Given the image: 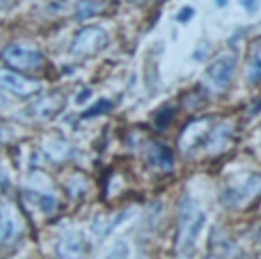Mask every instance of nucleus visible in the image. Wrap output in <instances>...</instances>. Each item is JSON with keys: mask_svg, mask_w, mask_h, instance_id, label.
I'll return each mask as SVG.
<instances>
[{"mask_svg": "<svg viewBox=\"0 0 261 259\" xmlns=\"http://www.w3.org/2000/svg\"><path fill=\"white\" fill-rule=\"evenodd\" d=\"M204 224H206V213L201 210L194 197L185 194L179 200L178 233H176V250L181 256H190L194 252Z\"/></svg>", "mask_w": 261, "mask_h": 259, "instance_id": "nucleus-1", "label": "nucleus"}, {"mask_svg": "<svg viewBox=\"0 0 261 259\" xmlns=\"http://www.w3.org/2000/svg\"><path fill=\"white\" fill-rule=\"evenodd\" d=\"M238 66V52L237 50H229V52L222 53L217 57L212 64L206 68V82L213 91H226L229 83L233 82L234 73H237Z\"/></svg>", "mask_w": 261, "mask_h": 259, "instance_id": "nucleus-2", "label": "nucleus"}, {"mask_svg": "<svg viewBox=\"0 0 261 259\" xmlns=\"http://www.w3.org/2000/svg\"><path fill=\"white\" fill-rule=\"evenodd\" d=\"M2 61L14 71H38L45 64V55L34 48L20 45H9L2 50Z\"/></svg>", "mask_w": 261, "mask_h": 259, "instance_id": "nucleus-3", "label": "nucleus"}, {"mask_svg": "<svg viewBox=\"0 0 261 259\" xmlns=\"http://www.w3.org/2000/svg\"><path fill=\"white\" fill-rule=\"evenodd\" d=\"M109 34L101 27H86L75 36L71 43V53L76 57H91L101 52L109 45Z\"/></svg>", "mask_w": 261, "mask_h": 259, "instance_id": "nucleus-4", "label": "nucleus"}, {"mask_svg": "<svg viewBox=\"0 0 261 259\" xmlns=\"http://www.w3.org/2000/svg\"><path fill=\"white\" fill-rule=\"evenodd\" d=\"M41 87V82L27 78V76L16 73L14 69H0V89L2 91L13 93L20 98H29L39 93Z\"/></svg>", "mask_w": 261, "mask_h": 259, "instance_id": "nucleus-5", "label": "nucleus"}, {"mask_svg": "<svg viewBox=\"0 0 261 259\" xmlns=\"http://www.w3.org/2000/svg\"><path fill=\"white\" fill-rule=\"evenodd\" d=\"M258 194H261V174H252L242 185H238L234 188H227L224 192L222 199L227 208H237L245 200L254 199Z\"/></svg>", "mask_w": 261, "mask_h": 259, "instance_id": "nucleus-6", "label": "nucleus"}, {"mask_svg": "<svg viewBox=\"0 0 261 259\" xmlns=\"http://www.w3.org/2000/svg\"><path fill=\"white\" fill-rule=\"evenodd\" d=\"M210 126H212V121H210L208 118L196 119V121H192L190 125H187V128L183 130L181 137L178 138L179 149L185 151V153H189L190 149L197 148V146L206 138Z\"/></svg>", "mask_w": 261, "mask_h": 259, "instance_id": "nucleus-7", "label": "nucleus"}, {"mask_svg": "<svg viewBox=\"0 0 261 259\" xmlns=\"http://www.w3.org/2000/svg\"><path fill=\"white\" fill-rule=\"evenodd\" d=\"M66 105V98L61 93H52L48 96L41 98L39 101H36L31 107V112L36 119L39 121H50L57 114H61V110Z\"/></svg>", "mask_w": 261, "mask_h": 259, "instance_id": "nucleus-8", "label": "nucleus"}, {"mask_svg": "<svg viewBox=\"0 0 261 259\" xmlns=\"http://www.w3.org/2000/svg\"><path fill=\"white\" fill-rule=\"evenodd\" d=\"M21 235V225L9 208H0V245H9Z\"/></svg>", "mask_w": 261, "mask_h": 259, "instance_id": "nucleus-9", "label": "nucleus"}, {"mask_svg": "<svg viewBox=\"0 0 261 259\" xmlns=\"http://www.w3.org/2000/svg\"><path fill=\"white\" fill-rule=\"evenodd\" d=\"M87 252L86 242L80 233H66L57 242V254L62 257H80Z\"/></svg>", "mask_w": 261, "mask_h": 259, "instance_id": "nucleus-10", "label": "nucleus"}, {"mask_svg": "<svg viewBox=\"0 0 261 259\" xmlns=\"http://www.w3.org/2000/svg\"><path fill=\"white\" fill-rule=\"evenodd\" d=\"M231 131H233V128H231V123H222V125H219V126H215L213 130H210L206 138H204L206 151L212 153V155L222 151V149L226 148L227 142H229Z\"/></svg>", "mask_w": 261, "mask_h": 259, "instance_id": "nucleus-11", "label": "nucleus"}, {"mask_svg": "<svg viewBox=\"0 0 261 259\" xmlns=\"http://www.w3.org/2000/svg\"><path fill=\"white\" fill-rule=\"evenodd\" d=\"M148 162L153 167L169 170L174 167V155L167 146L160 144V142H151L148 148Z\"/></svg>", "mask_w": 261, "mask_h": 259, "instance_id": "nucleus-12", "label": "nucleus"}, {"mask_svg": "<svg viewBox=\"0 0 261 259\" xmlns=\"http://www.w3.org/2000/svg\"><path fill=\"white\" fill-rule=\"evenodd\" d=\"M105 9V4L101 0H79L75 6V16L79 21H84L87 18H93L100 14Z\"/></svg>", "mask_w": 261, "mask_h": 259, "instance_id": "nucleus-13", "label": "nucleus"}, {"mask_svg": "<svg viewBox=\"0 0 261 259\" xmlns=\"http://www.w3.org/2000/svg\"><path fill=\"white\" fill-rule=\"evenodd\" d=\"M128 213H130V211H124V213L117 215L116 218H110V220H107L105 217H98L96 220H94V224H93V233L96 235V238H100V240L107 238V236L112 233V229L117 227V225H119L121 222L126 218Z\"/></svg>", "mask_w": 261, "mask_h": 259, "instance_id": "nucleus-14", "label": "nucleus"}, {"mask_svg": "<svg viewBox=\"0 0 261 259\" xmlns=\"http://www.w3.org/2000/svg\"><path fill=\"white\" fill-rule=\"evenodd\" d=\"M249 83H258L261 82V46H254L252 50L251 61H249V75H247Z\"/></svg>", "mask_w": 261, "mask_h": 259, "instance_id": "nucleus-15", "label": "nucleus"}, {"mask_svg": "<svg viewBox=\"0 0 261 259\" xmlns=\"http://www.w3.org/2000/svg\"><path fill=\"white\" fill-rule=\"evenodd\" d=\"M29 197H31L32 203H34L36 206H39V210L45 211V213H50V211L55 210V199H54L52 195L38 194V192H31Z\"/></svg>", "mask_w": 261, "mask_h": 259, "instance_id": "nucleus-16", "label": "nucleus"}, {"mask_svg": "<svg viewBox=\"0 0 261 259\" xmlns=\"http://www.w3.org/2000/svg\"><path fill=\"white\" fill-rule=\"evenodd\" d=\"M174 114H176V107H172V105H167V107H164L160 112L156 114L155 118V125L158 130H165L169 125L172 123V119H174Z\"/></svg>", "mask_w": 261, "mask_h": 259, "instance_id": "nucleus-17", "label": "nucleus"}, {"mask_svg": "<svg viewBox=\"0 0 261 259\" xmlns=\"http://www.w3.org/2000/svg\"><path fill=\"white\" fill-rule=\"evenodd\" d=\"M112 101L110 100H100L98 103H94L89 110H86L82 114L84 119H91V118H96V116H101V114H107V112L112 110Z\"/></svg>", "mask_w": 261, "mask_h": 259, "instance_id": "nucleus-18", "label": "nucleus"}, {"mask_svg": "<svg viewBox=\"0 0 261 259\" xmlns=\"http://www.w3.org/2000/svg\"><path fill=\"white\" fill-rule=\"evenodd\" d=\"M128 254H130V250H128L126 243H124V242H117L116 245L112 247V250L109 252V257H126Z\"/></svg>", "mask_w": 261, "mask_h": 259, "instance_id": "nucleus-19", "label": "nucleus"}, {"mask_svg": "<svg viewBox=\"0 0 261 259\" xmlns=\"http://www.w3.org/2000/svg\"><path fill=\"white\" fill-rule=\"evenodd\" d=\"M194 14H196V11H194V7H183L181 11H179L178 14H176V20L181 21V23H187V21H190V18H194Z\"/></svg>", "mask_w": 261, "mask_h": 259, "instance_id": "nucleus-20", "label": "nucleus"}, {"mask_svg": "<svg viewBox=\"0 0 261 259\" xmlns=\"http://www.w3.org/2000/svg\"><path fill=\"white\" fill-rule=\"evenodd\" d=\"M240 2H242V6H244L245 9L249 11V13H256V11L259 9L258 0H240Z\"/></svg>", "mask_w": 261, "mask_h": 259, "instance_id": "nucleus-21", "label": "nucleus"}, {"mask_svg": "<svg viewBox=\"0 0 261 259\" xmlns=\"http://www.w3.org/2000/svg\"><path fill=\"white\" fill-rule=\"evenodd\" d=\"M7 185H9V180H7V174L4 172L2 169H0V192H4L7 188Z\"/></svg>", "mask_w": 261, "mask_h": 259, "instance_id": "nucleus-22", "label": "nucleus"}, {"mask_svg": "<svg viewBox=\"0 0 261 259\" xmlns=\"http://www.w3.org/2000/svg\"><path fill=\"white\" fill-rule=\"evenodd\" d=\"M91 94H93V93H91L89 89H84L82 93L79 94V98H76V103H82L84 100H87V98H91Z\"/></svg>", "mask_w": 261, "mask_h": 259, "instance_id": "nucleus-23", "label": "nucleus"}, {"mask_svg": "<svg viewBox=\"0 0 261 259\" xmlns=\"http://www.w3.org/2000/svg\"><path fill=\"white\" fill-rule=\"evenodd\" d=\"M215 2H217V6H219V7H226L227 4H229V0H215Z\"/></svg>", "mask_w": 261, "mask_h": 259, "instance_id": "nucleus-24", "label": "nucleus"}]
</instances>
